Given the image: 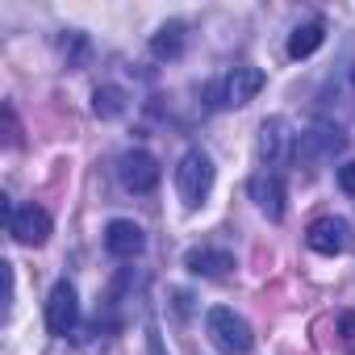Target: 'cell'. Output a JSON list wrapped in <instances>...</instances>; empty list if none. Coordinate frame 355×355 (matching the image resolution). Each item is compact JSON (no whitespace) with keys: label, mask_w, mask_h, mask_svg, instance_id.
I'll list each match as a JSON object with an SVG mask.
<instances>
[{"label":"cell","mask_w":355,"mask_h":355,"mask_svg":"<svg viewBox=\"0 0 355 355\" xmlns=\"http://www.w3.org/2000/svg\"><path fill=\"white\" fill-rule=\"evenodd\" d=\"M205 334H209V343H214L222 355H247V351L255 347L251 322H247L243 313L226 309V305H214V309L205 313Z\"/></svg>","instance_id":"1"},{"label":"cell","mask_w":355,"mask_h":355,"mask_svg":"<svg viewBox=\"0 0 355 355\" xmlns=\"http://www.w3.org/2000/svg\"><path fill=\"white\" fill-rule=\"evenodd\" d=\"M175 193H180V201L189 209L205 205V197L214 193V159L205 150H189L180 159V167H175Z\"/></svg>","instance_id":"2"},{"label":"cell","mask_w":355,"mask_h":355,"mask_svg":"<svg viewBox=\"0 0 355 355\" xmlns=\"http://www.w3.org/2000/svg\"><path fill=\"white\" fill-rule=\"evenodd\" d=\"M293 146H297V134L288 130L284 117H268L259 125V159H263L268 171H280L293 159Z\"/></svg>","instance_id":"3"},{"label":"cell","mask_w":355,"mask_h":355,"mask_svg":"<svg viewBox=\"0 0 355 355\" xmlns=\"http://www.w3.org/2000/svg\"><path fill=\"white\" fill-rule=\"evenodd\" d=\"M80 322V297H76V284L71 280H59L46 297V330L55 338H67Z\"/></svg>","instance_id":"4"},{"label":"cell","mask_w":355,"mask_h":355,"mask_svg":"<svg viewBox=\"0 0 355 355\" xmlns=\"http://www.w3.org/2000/svg\"><path fill=\"white\" fill-rule=\"evenodd\" d=\"M117 180H121V189H130V193H150V189L159 184V163H155V155H146V150H125V155L117 159Z\"/></svg>","instance_id":"5"},{"label":"cell","mask_w":355,"mask_h":355,"mask_svg":"<svg viewBox=\"0 0 355 355\" xmlns=\"http://www.w3.org/2000/svg\"><path fill=\"white\" fill-rule=\"evenodd\" d=\"M51 214L42 209V205H21L13 218H9V234L21 243V247H42L46 239H51Z\"/></svg>","instance_id":"6"},{"label":"cell","mask_w":355,"mask_h":355,"mask_svg":"<svg viewBox=\"0 0 355 355\" xmlns=\"http://www.w3.org/2000/svg\"><path fill=\"white\" fill-rule=\"evenodd\" d=\"M251 201L259 205V214H268L272 222H280L284 218V201H288V193H284V180H280V171H255L251 175Z\"/></svg>","instance_id":"7"},{"label":"cell","mask_w":355,"mask_h":355,"mask_svg":"<svg viewBox=\"0 0 355 355\" xmlns=\"http://www.w3.org/2000/svg\"><path fill=\"white\" fill-rule=\"evenodd\" d=\"M105 247H109L113 259H138V255L146 251V234H142L138 222H130V218H113V222L105 226Z\"/></svg>","instance_id":"8"},{"label":"cell","mask_w":355,"mask_h":355,"mask_svg":"<svg viewBox=\"0 0 355 355\" xmlns=\"http://www.w3.org/2000/svg\"><path fill=\"white\" fill-rule=\"evenodd\" d=\"M259 88H263V71H259V67H234V71L222 80V105L243 109V105H251V101L259 96Z\"/></svg>","instance_id":"9"},{"label":"cell","mask_w":355,"mask_h":355,"mask_svg":"<svg viewBox=\"0 0 355 355\" xmlns=\"http://www.w3.org/2000/svg\"><path fill=\"white\" fill-rule=\"evenodd\" d=\"M305 239L318 255H338V251H347V222L343 218H322V222L309 226Z\"/></svg>","instance_id":"10"},{"label":"cell","mask_w":355,"mask_h":355,"mask_svg":"<svg viewBox=\"0 0 355 355\" xmlns=\"http://www.w3.org/2000/svg\"><path fill=\"white\" fill-rule=\"evenodd\" d=\"M184 268L193 276H226L234 268V255L222 251V247H201V251H189L184 255Z\"/></svg>","instance_id":"11"},{"label":"cell","mask_w":355,"mask_h":355,"mask_svg":"<svg viewBox=\"0 0 355 355\" xmlns=\"http://www.w3.org/2000/svg\"><path fill=\"white\" fill-rule=\"evenodd\" d=\"M322 38H326V26H322V21H305V26H297L293 38H288V59H309V55L322 46Z\"/></svg>","instance_id":"12"},{"label":"cell","mask_w":355,"mask_h":355,"mask_svg":"<svg viewBox=\"0 0 355 355\" xmlns=\"http://www.w3.org/2000/svg\"><path fill=\"white\" fill-rule=\"evenodd\" d=\"M343 142H347V138H343L338 130H330V125H322V121H318V125H313L309 134H301V146H305V150H313L318 159H326V155H334V150H343Z\"/></svg>","instance_id":"13"},{"label":"cell","mask_w":355,"mask_h":355,"mask_svg":"<svg viewBox=\"0 0 355 355\" xmlns=\"http://www.w3.org/2000/svg\"><path fill=\"white\" fill-rule=\"evenodd\" d=\"M184 51V26H163L155 38H150V55L155 59H175V55H180Z\"/></svg>","instance_id":"14"},{"label":"cell","mask_w":355,"mask_h":355,"mask_svg":"<svg viewBox=\"0 0 355 355\" xmlns=\"http://www.w3.org/2000/svg\"><path fill=\"white\" fill-rule=\"evenodd\" d=\"M92 109H96V117H117V113L125 109V101H121V92H117V88H96Z\"/></svg>","instance_id":"15"},{"label":"cell","mask_w":355,"mask_h":355,"mask_svg":"<svg viewBox=\"0 0 355 355\" xmlns=\"http://www.w3.org/2000/svg\"><path fill=\"white\" fill-rule=\"evenodd\" d=\"M338 184H343L347 197H355V159H347V163L338 167Z\"/></svg>","instance_id":"16"},{"label":"cell","mask_w":355,"mask_h":355,"mask_svg":"<svg viewBox=\"0 0 355 355\" xmlns=\"http://www.w3.org/2000/svg\"><path fill=\"white\" fill-rule=\"evenodd\" d=\"M146 347H150V355H163V338H159V330H155V326L146 330Z\"/></svg>","instance_id":"17"},{"label":"cell","mask_w":355,"mask_h":355,"mask_svg":"<svg viewBox=\"0 0 355 355\" xmlns=\"http://www.w3.org/2000/svg\"><path fill=\"white\" fill-rule=\"evenodd\" d=\"M343 334L355 338V313H343Z\"/></svg>","instance_id":"18"}]
</instances>
